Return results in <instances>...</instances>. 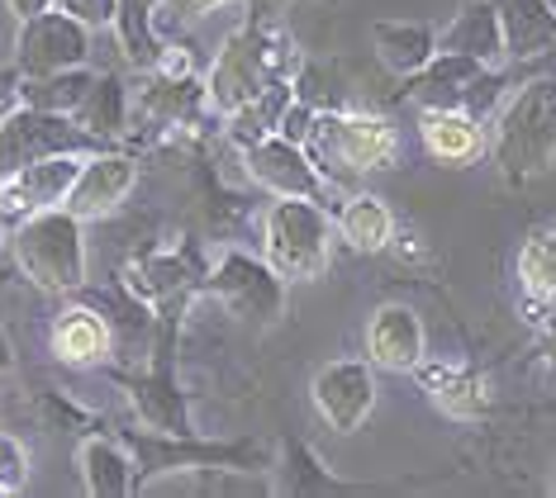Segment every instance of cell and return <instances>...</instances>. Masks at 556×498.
Segmentation results:
<instances>
[{
  "instance_id": "1",
  "label": "cell",
  "mask_w": 556,
  "mask_h": 498,
  "mask_svg": "<svg viewBox=\"0 0 556 498\" xmlns=\"http://www.w3.org/2000/svg\"><path fill=\"white\" fill-rule=\"evenodd\" d=\"M490 157L509 186H528L556 171V72L528 76L495 110Z\"/></svg>"
},
{
  "instance_id": "2",
  "label": "cell",
  "mask_w": 556,
  "mask_h": 498,
  "mask_svg": "<svg viewBox=\"0 0 556 498\" xmlns=\"http://www.w3.org/2000/svg\"><path fill=\"white\" fill-rule=\"evenodd\" d=\"M300 67V53L290 48V38L271 24H243L233 38H224L219 58L210 67V100L214 110H238L243 100L271 91V86H286Z\"/></svg>"
},
{
  "instance_id": "3",
  "label": "cell",
  "mask_w": 556,
  "mask_h": 498,
  "mask_svg": "<svg viewBox=\"0 0 556 498\" xmlns=\"http://www.w3.org/2000/svg\"><path fill=\"white\" fill-rule=\"evenodd\" d=\"M314 166L333 181H357V176L386 171L400 157V133L395 124L381 114H362V110H319L314 129L305 138Z\"/></svg>"
},
{
  "instance_id": "4",
  "label": "cell",
  "mask_w": 556,
  "mask_h": 498,
  "mask_svg": "<svg viewBox=\"0 0 556 498\" xmlns=\"http://www.w3.org/2000/svg\"><path fill=\"white\" fill-rule=\"evenodd\" d=\"M338 224L324 200H276L262 219V257L281 280L314 285L333 261Z\"/></svg>"
},
{
  "instance_id": "5",
  "label": "cell",
  "mask_w": 556,
  "mask_h": 498,
  "mask_svg": "<svg viewBox=\"0 0 556 498\" xmlns=\"http://www.w3.org/2000/svg\"><path fill=\"white\" fill-rule=\"evenodd\" d=\"M67 209H43L10 228V257L48 295H77L86 285V233Z\"/></svg>"
},
{
  "instance_id": "6",
  "label": "cell",
  "mask_w": 556,
  "mask_h": 498,
  "mask_svg": "<svg viewBox=\"0 0 556 498\" xmlns=\"http://www.w3.org/2000/svg\"><path fill=\"white\" fill-rule=\"evenodd\" d=\"M105 148L100 138H91L77 119L39 105H20L15 114L0 119V176L20 171V166L39 162V157H58V152H96Z\"/></svg>"
},
{
  "instance_id": "7",
  "label": "cell",
  "mask_w": 556,
  "mask_h": 498,
  "mask_svg": "<svg viewBox=\"0 0 556 498\" xmlns=\"http://www.w3.org/2000/svg\"><path fill=\"white\" fill-rule=\"evenodd\" d=\"M91 34L77 15L67 10H43L34 20H20V38H15V67L24 76H53L67 67H86L91 58Z\"/></svg>"
},
{
  "instance_id": "8",
  "label": "cell",
  "mask_w": 556,
  "mask_h": 498,
  "mask_svg": "<svg viewBox=\"0 0 556 498\" xmlns=\"http://www.w3.org/2000/svg\"><path fill=\"white\" fill-rule=\"evenodd\" d=\"M86 152H58V157H39L20 171L0 176V228H15L43 209H62L72 181H77Z\"/></svg>"
},
{
  "instance_id": "9",
  "label": "cell",
  "mask_w": 556,
  "mask_h": 498,
  "mask_svg": "<svg viewBox=\"0 0 556 498\" xmlns=\"http://www.w3.org/2000/svg\"><path fill=\"white\" fill-rule=\"evenodd\" d=\"M243 166L252 181L262 190H271L276 200H324L328 195V176L314 166L309 148L286 133H267L257 143H248Z\"/></svg>"
},
{
  "instance_id": "10",
  "label": "cell",
  "mask_w": 556,
  "mask_h": 498,
  "mask_svg": "<svg viewBox=\"0 0 556 498\" xmlns=\"http://www.w3.org/2000/svg\"><path fill=\"white\" fill-rule=\"evenodd\" d=\"M376 366L371 361H328L319 366V375H314L309 385V399L319 408V418L333 432H343L352 437L366 418H371L376 408Z\"/></svg>"
},
{
  "instance_id": "11",
  "label": "cell",
  "mask_w": 556,
  "mask_h": 498,
  "mask_svg": "<svg viewBox=\"0 0 556 498\" xmlns=\"http://www.w3.org/2000/svg\"><path fill=\"white\" fill-rule=\"evenodd\" d=\"M134 186H138V162L124 157V152L96 148V152H86L77 181H72L67 200H62V209L77 214L81 224L105 219V214H115L119 204L134 195Z\"/></svg>"
},
{
  "instance_id": "12",
  "label": "cell",
  "mask_w": 556,
  "mask_h": 498,
  "mask_svg": "<svg viewBox=\"0 0 556 498\" xmlns=\"http://www.w3.org/2000/svg\"><path fill=\"white\" fill-rule=\"evenodd\" d=\"M366 361L376 370H395V375H414L428 361V332L424 318L409 309V304H381L371 318H366L362 332Z\"/></svg>"
},
{
  "instance_id": "13",
  "label": "cell",
  "mask_w": 556,
  "mask_h": 498,
  "mask_svg": "<svg viewBox=\"0 0 556 498\" xmlns=\"http://www.w3.org/2000/svg\"><path fill=\"white\" fill-rule=\"evenodd\" d=\"M419 143L442 166H476L480 157H490V129L466 105H424Z\"/></svg>"
},
{
  "instance_id": "14",
  "label": "cell",
  "mask_w": 556,
  "mask_h": 498,
  "mask_svg": "<svg viewBox=\"0 0 556 498\" xmlns=\"http://www.w3.org/2000/svg\"><path fill=\"white\" fill-rule=\"evenodd\" d=\"M210 295H219L238 318H276L281 314V276L267 261L229 252L210 276Z\"/></svg>"
},
{
  "instance_id": "15",
  "label": "cell",
  "mask_w": 556,
  "mask_h": 498,
  "mask_svg": "<svg viewBox=\"0 0 556 498\" xmlns=\"http://www.w3.org/2000/svg\"><path fill=\"white\" fill-rule=\"evenodd\" d=\"M48 347L62 366L72 370H96L115 356V323H110L91 304H67L58 309L53 328H48Z\"/></svg>"
},
{
  "instance_id": "16",
  "label": "cell",
  "mask_w": 556,
  "mask_h": 498,
  "mask_svg": "<svg viewBox=\"0 0 556 498\" xmlns=\"http://www.w3.org/2000/svg\"><path fill=\"white\" fill-rule=\"evenodd\" d=\"M214 105L210 100V81H200L191 72H157L153 81L138 91V110L143 119L172 124V129H186V124H200V114Z\"/></svg>"
},
{
  "instance_id": "17",
  "label": "cell",
  "mask_w": 556,
  "mask_h": 498,
  "mask_svg": "<svg viewBox=\"0 0 556 498\" xmlns=\"http://www.w3.org/2000/svg\"><path fill=\"white\" fill-rule=\"evenodd\" d=\"M438 53H462V58H476L485 67H500L509 62L504 53V24H500V10L495 0H471L447 29H438Z\"/></svg>"
},
{
  "instance_id": "18",
  "label": "cell",
  "mask_w": 556,
  "mask_h": 498,
  "mask_svg": "<svg viewBox=\"0 0 556 498\" xmlns=\"http://www.w3.org/2000/svg\"><path fill=\"white\" fill-rule=\"evenodd\" d=\"M414 375H419L428 399H433L447 418H466V423H471V418H485L490 404H495L490 380L480 375V370H471V366H433V361H424Z\"/></svg>"
},
{
  "instance_id": "19",
  "label": "cell",
  "mask_w": 556,
  "mask_h": 498,
  "mask_svg": "<svg viewBox=\"0 0 556 498\" xmlns=\"http://www.w3.org/2000/svg\"><path fill=\"white\" fill-rule=\"evenodd\" d=\"M509 62H542L556 48V10L547 0H495Z\"/></svg>"
},
{
  "instance_id": "20",
  "label": "cell",
  "mask_w": 556,
  "mask_h": 498,
  "mask_svg": "<svg viewBox=\"0 0 556 498\" xmlns=\"http://www.w3.org/2000/svg\"><path fill=\"white\" fill-rule=\"evenodd\" d=\"M490 72H495V67H485V62H476V58L438 53L424 72L409 76V100H419V110L424 105H466L471 91L485 81Z\"/></svg>"
},
{
  "instance_id": "21",
  "label": "cell",
  "mask_w": 556,
  "mask_h": 498,
  "mask_svg": "<svg viewBox=\"0 0 556 498\" xmlns=\"http://www.w3.org/2000/svg\"><path fill=\"white\" fill-rule=\"evenodd\" d=\"M338 238L348 242L352 252H386L395 247V209L381 200V195H366V190H357V195H348L343 204H338Z\"/></svg>"
},
{
  "instance_id": "22",
  "label": "cell",
  "mask_w": 556,
  "mask_h": 498,
  "mask_svg": "<svg viewBox=\"0 0 556 498\" xmlns=\"http://www.w3.org/2000/svg\"><path fill=\"white\" fill-rule=\"evenodd\" d=\"M77 465H81V484L91 498H129L138 489L134 456L110 437H86L77 451Z\"/></svg>"
},
{
  "instance_id": "23",
  "label": "cell",
  "mask_w": 556,
  "mask_h": 498,
  "mask_svg": "<svg viewBox=\"0 0 556 498\" xmlns=\"http://www.w3.org/2000/svg\"><path fill=\"white\" fill-rule=\"evenodd\" d=\"M371 43H376V58H381L395 76H404V81L438 58V29L433 24H409V20L376 24Z\"/></svg>"
},
{
  "instance_id": "24",
  "label": "cell",
  "mask_w": 556,
  "mask_h": 498,
  "mask_svg": "<svg viewBox=\"0 0 556 498\" xmlns=\"http://www.w3.org/2000/svg\"><path fill=\"white\" fill-rule=\"evenodd\" d=\"M514 276H518L528 309H538V314L556 309V228H542V233H533L518 247Z\"/></svg>"
},
{
  "instance_id": "25",
  "label": "cell",
  "mask_w": 556,
  "mask_h": 498,
  "mask_svg": "<svg viewBox=\"0 0 556 498\" xmlns=\"http://www.w3.org/2000/svg\"><path fill=\"white\" fill-rule=\"evenodd\" d=\"M129 91H124L119 76H100L96 72V86L86 91L81 110L72 114V119L81 124L91 138H100V143H110V138H119L124 129H129Z\"/></svg>"
},
{
  "instance_id": "26",
  "label": "cell",
  "mask_w": 556,
  "mask_h": 498,
  "mask_svg": "<svg viewBox=\"0 0 556 498\" xmlns=\"http://www.w3.org/2000/svg\"><path fill=\"white\" fill-rule=\"evenodd\" d=\"M295 105V91H290V81L286 86H271V91H262V95H252L243 100L238 110H229L224 119H229V138H238V143H257V138H267V133H281V119H286V110Z\"/></svg>"
},
{
  "instance_id": "27",
  "label": "cell",
  "mask_w": 556,
  "mask_h": 498,
  "mask_svg": "<svg viewBox=\"0 0 556 498\" xmlns=\"http://www.w3.org/2000/svg\"><path fill=\"white\" fill-rule=\"evenodd\" d=\"M91 86H96L91 67H67V72H53V76H24V105H39V110H53V114H67L72 119Z\"/></svg>"
},
{
  "instance_id": "28",
  "label": "cell",
  "mask_w": 556,
  "mask_h": 498,
  "mask_svg": "<svg viewBox=\"0 0 556 498\" xmlns=\"http://www.w3.org/2000/svg\"><path fill=\"white\" fill-rule=\"evenodd\" d=\"M134 408L153 432H167V437H191V423H186V399L176 394L167 380H143L134 390Z\"/></svg>"
},
{
  "instance_id": "29",
  "label": "cell",
  "mask_w": 556,
  "mask_h": 498,
  "mask_svg": "<svg viewBox=\"0 0 556 498\" xmlns=\"http://www.w3.org/2000/svg\"><path fill=\"white\" fill-rule=\"evenodd\" d=\"M153 10H157V0H119L115 34L124 38V53H129L134 62H153L162 53L157 29H153Z\"/></svg>"
},
{
  "instance_id": "30",
  "label": "cell",
  "mask_w": 556,
  "mask_h": 498,
  "mask_svg": "<svg viewBox=\"0 0 556 498\" xmlns=\"http://www.w3.org/2000/svg\"><path fill=\"white\" fill-rule=\"evenodd\" d=\"M224 5H238V0H157L153 29H157V38H167L176 29H186V24H200V20L219 15Z\"/></svg>"
},
{
  "instance_id": "31",
  "label": "cell",
  "mask_w": 556,
  "mask_h": 498,
  "mask_svg": "<svg viewBox=\"0 0 556 498\" xmlns=\"http://www.w3.org/2000/svg\"><path fill=\"white\" fill-rule=\"evenodd\" d=\"M29 480H34L29 446L20 437H10V432H0V494H20Z\"/></svg>"
},
{
  "instance_id": "32",
  "label": "cell",
  "mask_w": 556,
  "mask_h": 498,
  "mask_svg": "<svg viewBox=\"0 0 556 498\" xmlns=\"http://www.w3.org/2000/svg\"><path fill=\"white\" fill-rule=\"evenodd\" d=\"M58 10L77 15L86 29H115L119 24V0H58Z\"/></svg>"
},
{
  "instance_id": "33",
  "label": "cell",
  "mask_w": 556,
  "mask_h": 498,
  "mask_svg": "<svg viewBox=\"0 0 556 498\" xmlns=\"http://www.w3.org/2000/svg\"><path fill=\"white\" fill-rule=\"evenodd\" d=\"M20 105H24V72L10 62V67H0V119L15 114Z\"/></svg>"
},
{
  "instance_id": "34",
  "label": "cell",
  "mask_w": 556,
  "mask_h": 498,
  "mask_svg": "<svg viewBox=\"0 0 556 498\" xmlns=\"http://www.w3.org/2000/svg\"><path fill=\"white\" fill-rule=\"evenodd\" d=\"M5 5H10V10H15V15H20V20H34V15H43V10H53V5H58V0H5Z\"/></svg>"
},
{
  "instance_id": "35",
  "label": "cell",
  "mask_w": 556,
  "mask_h": 498,
  "mask_svg": "<svg viewBox=\"0 0 556 498\" xmlns=\"http://www.w3.org/2000/svg\"><path fill=\"white\" fill-rule=\"evenodd\" d=\"M542 352H547V361L556 366V309L542 314Z\"/></svg>"
},
{
  "instance_id": "36",
  "label": "cell",
  "mask_w": 556,
  "mask_h": 498,
  "mask_svg": "<svg viewBox=\"0 0 556 498\" xmlns=\"http://www.w3.org/2000/svg\"><path fill=\"white\" fill-rule=\"evenodd\" d=\"M5 370H15V347H10L5 328H0V375H5Z\"/></svg>"
},
{
  "instance_id": "37",
  "label": "cell",
  "mask_w": 556,
  "mask_h": 498,
  "mask_svg": "<svg viewBox=\"0 0 556 498\" xmlns=\"http://www.w3.org/2000/svg\"><path fill=\"white\" fill-rule=\"evenodd\" d=\"M547 5H552V10H556V0H547Z\"/></svg>"
}]
</instances>
